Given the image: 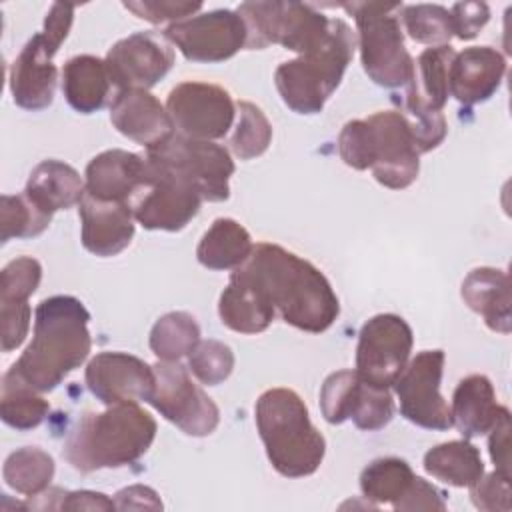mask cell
<instances>
[{"instance_id":"cell-1","label":"cell","mask_w":512,"mask_h":512,"mask_svg":"<svg viewBox=\"0 0 512 512\" xmlns=\"http://www.w3.org/2000/svg\"><path fill=\"white\" fill-rule=\"evenodd\" d=\"M270 298L282 320L298 330L320 334L338 314L340 302L328 278L308 260L270 242L254 244L238 268Z\"/></svg>"},{"instance_id":"cell-2","label":"cell","mask_w":512,"mask_h":512,"mask_svg":"<svg viewBox=\"0 0 512 512\" xmlns=\"http://www.w3.org/2000/svg\"><path fill=\"white\" fill-rule=\"evenodd\" d=\"M90 312L70 296L44 298L34 310V334L10 370L38 392H52L80 368L92 348Z\"/></svg>"},{"instance_id":"cell-3","label":"cell","mask_w":512,"mask_h":512,"mask_svg":"<svg viewBox=\"0 0 512 512\" xmlns=\"http://www.w3.org/2000/svg\"><path fill=\"white\" fill-rule=\"evenodd\" d=\"M156 430V420L136 402L112 404L80 416L64 442V456L80 472L130 466L148 452Z\"/></svg>"},{"instance_id":"cell-4","label":"cell","mask_w":512,"mask_h":512,"mask_svg":"<svg viewBox=\"0 0 512 512\" xmlns=\"http://www.w3.org/2000/svg\"><path fill=\"white\" fill-rule=\"evenodd\" d=\"M254 420L272 468L286 478L314 474L326 454V440L312 424L308 406L290 388L262 392Z\"/></svg>"},{"instance_id":"cell-5","label":"cell","mask_w":512,"mask_h":512,"mask_svg":"<svg viewBox=\"0 0 512 512\" xmlns=\"http://www.w3.org/2000/svg\"><path fill=\"white\" fill-rule=\"evenodd\" d=\"M356 34L342 18H330L326 40L294 60L282 62L274 84L282 102L296 114H318L340 86L354 56Z\"/></svg>"},{"instance_id":"cell-6","label":"cell","mask_w":512,"mask_h":512,"mask_svg":"<svg viewBox=\"0 0 512 512\" xmlns=\"http://www.w3.org/2000/svg\"><path fill=\"white\" fill-rule=\"evenodd\" d=\"M354 16L358 30L360 62L368 78L382 88L406 86L414 60L404 46L398 2H346L340 4Z\"/></svg>"},{"instance_id":"cell-7","label":"cell","mask_w":512,"mask_h":512,"mask_svg":"<svg viewBox=\"0 0 512 512\" xmlns=\"http://www.w3.org/2000/svg\"><path fill=\"white\" fill-rule=\"evenodd\" d=\"M236 12L246 26V48L262 50L280 44L306 54L318 48L330 30V18L302 2H242Z\"/></svg>"},{"instance_id":"cell-8","label":"cell","mask_w":512,"mask_h":512,"mask_svg":"<svg viewBox=\"0 0 512 512\" xmlns=\"http://www.w3.org/2000/svg\"><path fill=\"white\" fill-rule=\"evenodd\" d=\"M144 156L192 184L202 200L224 202L230 196V176L236 166L230 152L216 142L174 132L162 144L148 148Z\"/></svg>"},{"instance_id":"cell-9","label":"cell","mask_w":512,"mask_h":512,"mask_svg":"<svg viewBox=\"0 0 512 512\" xmlns=\"http://www.w3.org/2000/svg\"><path fill=\"white\" fill-rule=\"evenodd\" d=\"M414 334L410 324L398 314H376L358 332L356 372L376 386L390 388L410 360Z\"/></svg>"},{"instance_id":"cell-10","label":"cell","mask_w":512,"mask_h":512,"mask_svg":"<svg viewBox=\"0 0 512 512\" xmlns=\"http://www.w3.org/2000/svg\"><path fill=\"white\" fill-rule=\"evenodd\" d=\"M156 388L150 404L184 434L202 438L210 436L218 422L220 410L216 402L190 378L188 370L178 362L154 364Z\"/></svg>"},{"instance_id":"cell-11","label":"cell","mask_w":512,"mask_h":512,"mask_svg":"<svg viewBox=\"0 0 512 512\" xmlns=\"http://www.w3.org/2000/svg\"><path fill=\"white\" fill-rule=\"evenodd\" d=\"M166 110L176 134L214 142L224 138L232 128L236 102L218 84L186 80L170 90Z\"/></svg>"},{"instance_id":"cell-12","label":"cell","mask_w":512,"mask_h":512,"mask_svg":"<svg viewBox=\"0 0 512 512\" xmlns=\"http://www.w3.org/2000/svg\"><path fill=\"white\" fill-rule=\"evenodd\" d=\"M444 350H422L394 382L398 396L400 414L426 430H448L452 428L450 406L440 394V382L444 374Z\"/></svg>"},{"instance_id":"cell-13","label":"cell","mask_w":512,"mask_h":512,"mask_svg":"<svg viewBox=\"0 0 512 512\" xmlns=\"http://www.w3.org/2000/svg\"><path fill=\"white\" fill-rule=\"evenodd\" d=\"M146 162L148 182L128 204L134 220L146 230L178 232L200 212L202 196L180 176L154 164L148 158Z\"/></svg>"},{"instance_id":"cell-14","label":"cell","mask_w":512,"mask_h":512,"mask_svg":"<svg viewBox=\"0 0 512 512\" xmlns=\"http://www.w3.org/2000/svg\"><path fill=\"white\" fill-rule=\"evenodd\" d=\"M164 36L190 62L216 64L246 48V26L236 10H210L168 24Z\"/></svg>"},{"instance_id":"cell-15","label":"cell","mask_w":512,"mask_h":512,"mask_svg":"<svg viewBox=\"0 0 512 512\" xmlns=\"http://www.w3.org/2000/svg\"><path fill=\"white\" fill-rule=\"evenodd\" d=\"M370 128V170L378 184L390 190L408 188L420 172L416 150L406 118L398 110L374 112L366 118Z\"/></svg>"},{"instance_id":"cell-16","label":"cell","mask_w":512,"mask_h":512,"mask_svg":"<svg viewBox=\"0 0 512 512\" xmlns=\"http://www.w3.org/2000/svg\"><path fill=\"white\" fill-rule=\"evenodd\" d=\"M116 92L150 90L174 64V50L168 38L156 30L134 32L118 40L104 58Z\"/></svg>"},{"instance_id":"cell-17","label":"cell","mask_w":512,"mask_h":512,"mask_svg":"<svg viewBox=\"0 0 512 512\" xmlns=\"http://www.w3.org/2000/svg\"><path fill=\"white\" fill-rule=\"evenodd\" d=\"M86 386L102 404L150 402L156 388L154 366L128 352H100L84 372Z\"/></svg>"},{"instance_id":"cell-18","label":"cell","mask_w":512,"mask_h":512,"mask_svg":"<svg viewBox=\"0 0 512 512\" xmlns=\"http://www.w3.org/2000/svg\"><path fill=\"white\" fill-rule=\"evenodd\" d=\"M52 58L54 52L46 46L40 32L24 44L8 70V86L16 106L36 112L54 102L58 70Z\"/></svg>"},{"instance_id":"cell-19","label":"cell","mask_w":512,"mask_h":512,"mask_svg":"<svg viewBox=\"0 0 512 512\" xmlns=\"http://www.w3.org/2000/svg\"><path fill=\"white\" fill-rule=\"evenodd\" d=\"M506 74V58L492 46H470L456 52L450 62L448 90L462 106L490 100Z\"/></svg>"},{"instance_id":"cell-20","label":"cell","mask_w":512,"mask_h":512,"mask_svg":"<svg viewBox=\"0 0 512 512\" xmlns=\"http://www.w3.org/2000/svg\"><path fill=\"white\" fill-rule=\"evenodd\" d=\"M148 182V162L144 156L112 148L96 154L84 172L86 194L96 200L126 202Z\"/></svg>"},{"instance_id":"cell-21","label":"cell","mask_w":512,"mask_h":512,"mask_svg":"<svg viewBox=\"0 0 512 512\" xmlns=\"http://www.w3.org/2000/svg\"><path fill=\"white\" fill-rule=\"evenodd\" d=\"M78 206L80 240L90 254L110 258L130 246L136 220L126 202L96 200L86 194Z\"/></svg>"},{"instance_id":"cell-22","label":"cell","mask_w":512,"mask_h":512,"mask_svg":"<svg viewBox=\"0 0 512 512\" xmlns=\"http://www.w3.org/2000/svg\"><path fill=\"white\" fill-rule=\"evenodd\" d=\"M110 122L136 144L154 148L168 140L176 130L166 106L148 90H120L110 102Z\"/></svg>"},{"instance_id":"cell-23","label":"cell","mask_w":512,"mask_h":512,"mask_svg":"<svg viewBox=\"0 0 512 512\" xmlns=\"http://www.w3.org/2000/svg\"><path fill=\"white\" fill-rule=\"evenodd\" d=\"M276 308L266 292L242 270H234L218 300L222 324L240 334H260L274 320Z\"/></svg>"},{"instance_id":"cell-24","label":"cell","mask_w":512,"mask_h":512,"mask_svg":"<svg viewBox=\"0 0 512 512\" xmlns=\"http://www.w3.org/2000/svg\"><path fill=\"white\" fill-rule=\"evenodd\" d=\"M454 54V48L446 44L430 46L416 58L402 112H442L450 96L448 72Z\"/></svg>"},{"instance_id":"cell-25","label":"cell","mask_w":512,"mask_h":512,"mask_svg":"<svg viewBox=\"0 0 512 512\" xmlns=\"http://www.w3.org/2000/svg\"><path fill=\"white\" fill-rule=\"evenodd\" d=\"M460 294L468 308L480 314L492 332L508 334L512 330L510 278L504 270L490 266L470 270Z\"/></svg>"},{"instance_id":"cell-26","label":"cell","mask_w":512,"mask_h":512,"mask_svg":"<svg viewBox=\"0 0 512 512\" xmlns=\"http://www.w3.org/2000/svg\"><path fill=\"white\" fill-rule=\"evenodd\" d=\"M24 194L46 214L68 210L86 196V184L76 168L62 160H42L28 176Z\"/></svg>"},{"instance_id":"cell-27","label":"cell","mask_w":512,"mask_h":512,"mask_svg":"<svg viewBox=\"0 0 512 512\" xmlns=\"http://www.w3.org/2000/svg\"><path fill=\"white\" fill-rule=\"evenodd\" d=\"M504 406L496 402V392L488 376L470 374L462 378L452 394V426L464 438H478L488 434L498 420Z\"/></svg>"},{"instance_id":"cell-28","label":"cell","mask_w":512,"mask_h":512,"mask_svg":"<svg viewBox=\"0 0 512 512\" xmlns=\"http://www.w3.org/2000/svg\"><path fill=\"white\" fill-rule=\"evenodd\" d=\"M112 78L106 62L92 54H80L66 60L62 68V94L80 114L102 110L112 98Z\"/></svg>"},{"instance_id":"cell-29","label":"cell","mask_w":512,"mask_h":512,"mask_svg":"<svg viewBox=\"0 0 512 512\" xmlns=\"http://www.w3.org/2000/svg\"><path fill=\"white\" fill-rule=\"evenodd\" d=\"M252 248L250 232L240 222L234 218H216L202 234L196 258L208 270H236L248 260Z\"/></svg>"},{"instance_id":"cell-30","label":"cell","mask_w":512,"mask_h":512,"mask_svg":"<svg viewBox=\"0 0 512 512\" xmlns=\"http://www.w3.org/2000/svg\"><path fill=\"white\" fill-rule=\"evenodd\" d=\"M422 464L426 474L454 488H470L484 474L480 450L468 438L432 446Z\"/></svg>"},{"instance_id":"cell-31","label":"cell","mask_w":512,"mask_h":512,"mask_svg":"<svg viewBox=\"0 0 512 512\" xmlns=\"http://www.w3.org/2000/svg\"><path fill=\"white\" fill-rule=\"evenodd\" d=\"M42 392L34 390L12 370L2 376L0 386V416L4 424L14 430H32L44 422L50 412L48 400L40 396Z\"/></svg>"},{"instance_id":"cell-32","label":"cell","mask_w":512,"mask_h":512,"mask_svg":"<svg viewBox=\"0 0 512 512\" xmlns=\"http://www.w3.org/2000/svg\"><path fill=\"white\" fill-rule=\"evenodd\" d=\"M54 472H56L54 458L38 446H22L10 452L2 468L4 482L14 492L26 498L36 496L46 488H50Z\"/></svg>"},{"instance_id":"cell-33","label":"cell","mask_w":512,"mask_h":512,"mask_svg":"<svg viewBox=\"0 0 512 512\" xmlns=\"http://www.w3.org/2000/svg\"><path fill=\"white\" fill-rule=\"evenodd\" d=\"M410 464L396 456L376 458L360 474V492L372 504L398 502L414 480Z\"/></svg>"},{"instance_id":"cell-34","label":"cell","mask_w":512,"mask_h":512,"mask_svg":"<svg viewBox=\"0 0 512 512\" xmlns=\"http://www.w3.org/2000/svg\"><path fill=\"white\" fill-rule=\"evenodd\" d=\"M200 342V326L188 312L176 310L160 316L150 330V350L162 362H178Z\"/></svg>"},{"instance_id":"cell-35","label":"cell","mask_w":512,"mask_h":512,"mask_svg":"<svg viewBox=\"0 0 512 512\" xmlns=\"http://www.w3.org/2000/svg\"><path fill=\"white\" fill-rule=\"evenodd\" d=\"M398 16L418 44L446 46L454 38L450 10L440 4H402Z\"/></svg>"},{"instance_id":"cell-36","label":"cell","mask_w":512,"mask_h":512,"mask_svg":"<svg viewBox=\"0 0 512 512\" xmlns=\"http://www.w3.org/2000/svg\"><path fill=\"white\" fill-rule=\"evenodd\" d=\"M238 122L230 138V148L236 158L252 160L262 156L272 142V124L266 114L248 100L236 102Z\"/></svg>"},{"instance_id":"cell-37","label":"cell","mask_w":512,"mask_h":512,"mask_svg":"<svg viewBox=\"0 0 512 512\" xmlns=\"http://www.w3.org/2000/svg\"><path fill=\"white\" fill-rule=\"evenodd\" d=\"M52 216L42 212L24 192L2 194L0 198V240L2 244L12 238H34L50 226Z\"/></svg>"},{"instance_id":"cell-38","label":"cell","mask_w":512,"mask_h":512,"mask_svg":"<svg viewBox=\"0 0 512 512\" xmlns=\"http://www.w3.org/2000/svg\"><path fill=\"white\" fill-rule=\"evenodd\" d=\"M394 410V400L388 388H376L358 378L348 408V420H352L356 428L376 432L394 418Z\"/></svg>"},{"instance_id":"cell-39","label":"cell","mask_w":512,"mask_h":512,"mask_svg":"<svg viewBox=\"0 0 512 512\" xmlns=\"http://www.w3.org/2000/svg\"><path fill=\"white\" fill-rule=\"evenodd\" d=\"M234 352L228 344L208 338L200 340L188 354L190 372L206 386H218L234 370Z\"/></svg>"},{"instance_id":"cell-40","label":"cell","mask_w":512,"mask_h":512,"mask_svg":"<svg viewBox=\"0 0 512 512\" xmlns=\"http://www.w3.org/2000/svg\"><path fill=\"white\" fill-rule=\"evenodd\" d=\"M42 266L32 256L10 260L0 272V302H24L40 286Z\"/></svg>"},{"instance_id":"cell-41","label":"cell","mask_w":512,"mask_h":512,"mask_svg":"<svg viewBox=\"0 0 512 512\" xmlns=\"http://www.w3.org/2000/svg\"><path fill=\"white\" fill-rule=\"evenodd\" d=\"M358 378L356 370H338L324 380L320 388V410L326 422L342 424L348 420V408Z\"/></svg>"},{"instance_id":"cell-42","label":"cell","mask_w":512,"mask_h":512,"mask_svg":"<svg viewBox=\"0 0 512 512\" xmlns=\"http://www.w3.org/2000/svg\"><path fill=\"white\" fill-rule=\"evenodd\" d=\"M338 154L354 170L370 168V128L364 120H348L338 134Z\"/></svg>"},{"instance_id":"cell-43","label":"cell","mask_w":512,"mask_h":512,"mask_svg":"<svg viewBox=\"0 0 512 512\" xmlns=\"http://www.w3.org/2000/svg\"><path fill=\"white\" fill-rule=\"evenodd\" d=\"M126 10H130L140 20L162 24V22H180L184 18L196 16V12L202 8V2H184V0H136V2H124Z\"/></svg>"},{"instance_id":"cell-44","label":"cell","mask_w":512,"mask_h":512,"mask_svg":"<svg viewBox=\"0 0 512 512\" xmlns=\"http://www.w3.org/2000/svg\"><path fill=\"white\" fill-rule=\"evenodd\" d=\"M472 504L486 512H508L510 510V476L494 470L482 474L478 482L470 486Z\"/></svg>"},{"instance_id":"cell-45","label":"cell","mask_w":512,"mask_h":512,"mask_svg":"<svg viewBox=\"0 0 512 512\" xmlns=\"http://www.w3.org/2000/svg\"><path fill=\"white\" fill-rule=\"evenodd\" d=\"M32 308L24 302H0V346L2 352L16 350L28 336Z\"/></svg>"},{"instance_id":"cell-46","label":"cell","mask_w":512,"mask_h":512,"mask_svg":"<svg viewBox=\"0 0 512 512\" xmlns=\"http://www.w3.org/2000/svg\"><path fill=\"white\" fill-rule=\"evenodd\" d=\"M454 36L460 40H472L490 20V8L486 2H458L450 10Z\"/></svg>"},{"instance_id":"cell-47","label":"cell","mask_w":512,"mask_h":512,"mask_svg":"<svg viewBox=\"0 0 512 512\" xmlns=\"http://www.w3.org/2000/svg\"><path fill=\"white\" fill-rule=\"evenodd\" d=\"M394 510H446L444 494L420 476H414L406 494L392 504Z\"/></svg>"},{"instance_id":"cell-48","label":"cell","mask_w":512,"mask_h":512,"mask_svg":"<svg viewBox=\"0 0 512 512\" xmlns=\"http://www.w3.org/2000/svg\"><path fill=\"white\" fill-rule=\"evenodd\" d=\"M74 4H64V2H56L50 6L46 18H44V30L40 32L46 46L56 54L58 48L62 46V42L68 38V32L72 28L74 22Z\"/></svg>"},{"instance_id":"cell-49","label":"cell","mask_w":512,"mask_h":512,"mask_svg":"<svg viewBox=\"0 0 512 512\" xmlns=\"http://www.w3.org/2000/svg\"><path fill=\"white\" fill-rule=\"evenodd\" d=\"M488 450L496 470L510 476V410L506 406L490 428Z\"/></svg>"},{"instance_id":"cell-50","label":"cell","mask_w":512,"mask_h":512,"mask_svg":"<svg viewBox=\"0 0 512 512\" xmlns=\"http://www.w3.org/2000/svg\"><path fill=\"white\" fill-rule=\"evenodd\" d=\"M116 510H162V500L154 488L132 484L114 494Z\"/></svg>"},{"instance_id":"cell-51","label":"cell","mask_w":512,"mask_h":512,"mask_svg":"<svg viewBox=\"0 0 512 512\" xmlns=\"http://www.w3.org/2000/svg\"><path fill=\"white\" fill-rule=\"evenodd\" d=\"M60 510H98V512H110L116 510L114 498H108L102 492H94V490H74L68 492L62 500V508Z\"/></svg>"}]
</instances>
